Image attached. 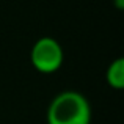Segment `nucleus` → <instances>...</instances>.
<instances>
[{"label":"nucleus","mask_w":124,"mask_h":124,"mask_svg":"<svg viewBox=\"0 0 124 124\" xmlns=\"http://www.w3.org/2000/svg\"><path fill=\"white\" fill-rule=\"evenodd\" d=\"M105 82L112 90L121 91L124 88V58L118 57L107 66Z\"/></svg>","instance_id":"3"},{"label":"nucleus","mask_w":124,"mask_h":124,"mask_svg":"<svg viewBox=\"0 0 124 124\" xmlns=\"http://www.w3.org/2000/svg\"><path fill=\"white\" fill-rule=\"evenodd\" d=\"M30 63L39 74L50 76L61 69L64 63V50L60 41L52 36H42L35 41L30 50Z\"/></svg>","instance_id":"2"},{"label":"nucleus","mask_w":124,"mask_h":124,"mask_svg":"<svg viewBox=\"0 0 124 124\" xmlns=\"http://www.w3.org/2000/svg\"><path fill=\"white\" fill-rule=\"evenodd\" d=\"M113 5H115L116 9L123 11V9H124V0H113Z\"/></svg>","instance_id":"4"},{"label":"nucleus","mask_w":124,"mask_h":124,"mask_svg":"<svg viewBox=\"0 0 124 124\" xmlns=\"http://www.w3.org/2000/svg\"><path fill=\"white\" fill-rule=\"evenodd\" d=\"M93 112L86 96L74 90L58 93L46 113L47 124H91Z\"/></svg>","instance_id":"1"}]
</instances>
